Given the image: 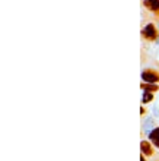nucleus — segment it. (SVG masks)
Returning <instances> with one entry per match:
<instances>
[{
  "label": "nucleus",
  "mask_w": 159,
  "mask_h": 161,
  "mask_svg": "<svg viewBox=\"0 0 159 161\" xmlns=\"http://www.w3.org/2000/svg\"><path fill=\"white\" fill-rule=\"evenodd\" d=\"M140 154H143V155H146L149 158L156 155L155 147L152 145V142L149 139H142V142H140Z\"/></svg>",
  "instance_id": "2"
},
{
  "label": "nucleus",
  "mask_w": 159,
  "mask_h": 161,
  "mask_svg": "<svg viewBox=\"0 0 159 161\" xmlns=\"http://www.w3.org/2000/svg\"><path fill=\"white\" fill-rule=\"evenodd\" d=\"M151 126H153V122H152V119H147L146 122H145V125H143V129L151 132L152 129H153V127H151ZM149 132H147V133H149Z\"/></svg>",
  "instance_id": "8"
},
{
  "label": "nucleus",
  "mask_w": 159,
  "mask_h": 161,
  "mask_svg": "<svg viewBox=\"0 0 159 161\" xmlns=\"http://www.w3.org/2000/svg\"><path fill=\"white\" fill-rule=\"evenodd\" d=\"M140 161H146V155H143V154H140Z\"/></svg>",
  "instance_id": "9"
},
{
  "label": "nucleus",
  "mask_w": 159,
  "mask_h": 161,
  "mask_svg": "<svg viewBox=\"0 0 159 161\" xmlns=\"http://www.w3.org/2000/svg\"><path fill=\"white\" fill-rule=\"evenodd\" d=\"M143 4L151 12H153V13L159 12V0H143Z\"/></svg>",
  "instance_id": "5"
},
{
  "label": "nucleus",
  "mask_w": 159,
  "mask_h": 161,
  "mask_svg": "<svg viewBox=\"0 0 159 161\" xmlns=\"http://www.w3.org/2000/svg\"><path fill=\"white\" fill-rule=\"evenodd\" d=\"M142 80L147 84H159V73L153 69H145L142 72Z\"/></svg>",
  "instance_id": "3"
},
{
  "label": "nucleus",
  "mask_w": 159,
  "mask_h": 161,
  "mask_svg": "<svg viewBox=\"0 0 159 161\" xmlns=\"http://www.w3.org/2000/svg\"><path fill=\"white\" fill-rule=\"evenodd\" d=\"M153 100V92H146L143 91V95H142V104H147Z\"/></svg>",
  "instance_id": "7"
},
{
  "label": "nucleus",
  "mask_w": 159,
  "mask_h": 161,
  "mask_svg": "<svg viewBox=\"0 0 159 161\" xmlns=\"http://www.w3.org/2000/svg\"><path fill=\"white\" fill-rule=\"evenodd\" d=\"M140 113H142V116L145 114V113H146V110H145V107H142V108H140Z\"/></svg>",
  "instance_id": "10"
},
{
  "label": "nucleus",
  "mask_w": 159,
  "mask_h": 161,
  "mask_svg": "<svg viewBox=\"0 0 159 161\" xmlns=\"http://www.w3.org/2000/svg\"><path fill=\"white\" fill-rule=\"evenodd\" d=\"M140 88L146 92H156L159 89V85L158 84H147V82H142L140 84Z\"/></svg>",
  "instance_id": "6"
},
{
  "label": "nucleus",
  "mask_w": 159,
  "mask_h": 161,
  "mask_svg": "<svg viewBox=\"0 0 159 161\" xmlns=\"http://www.w3.org/2000/svg\"><path fill=\"white\" fill-rule=\"evenodd\" d=\"M142 37L145 40H149V41H153V40L158 38V30L153 24H147V25L143 26L142 30Z\"/></svg>",
  "instance_id": "1"
},
{
  "label": "nucleus",
  "mask_w": 159,
  "mask_h": 161,
  "mask_svg": "<svg viewBox=\"0 0 159 161\" xmlns=\"http://www.w3.org/2000/svg\"><path fill=\"white\" fill-rule=\"evenodd\" d=\"M147 139L152 142V145L156 149H159V126H155L149 133H147Z\"/></svg>",
  "instance_id": "4"
}]
</instances>
